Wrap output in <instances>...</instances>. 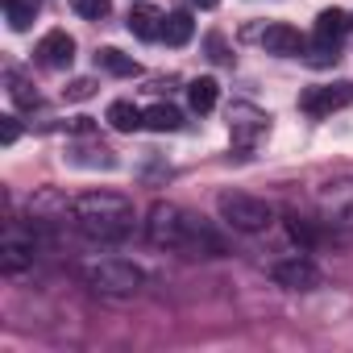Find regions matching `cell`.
I'll return each mask as SVG.
<instances>
[{
  "label": "cell",
  "mask_w": 353,
  "mask_h": 353,
  "mask_svg": "<svg viewBox=\"0 0 353 353\" xmlns=\"http://www.w3.org/2000/svg\"><path fill=\"white\" fill-rule=\"evenodd\" d=\"M145 237L154 245H166L188 258H221L225 254V237L208 221H200L196 212H188L179 204H154L150 221H145Z\"/></svg>",
  "instance_id": "obj_1"
},
{
  "label": "cell",
  "mask_w": 353,
  "mask_h": 353,
  "mask_svg": "<svg viewBox=\"0 0 353 353\" xmlns=\"http://www.w3.org/2000/svg\"><path fill=\"white\" fill-rule=\"evenodd\" d=\"M71 221H75V229L88 241H100V245L129 241L133 229H137L133 225V204L121 192H88V196H75L71 200Z\"/></svg>",
  "instance_id": "obj_2"
},
{
  "label": "cell",
  "mask_w": 353,
  "mask_h": 353,
  "mask_svg": "<svg viewBox=\"0 0 353 353\" xmlns=\"http://www.w3.org/2000/svg\"><path fill=\"white\" fill-rule=\"evenodd\" d=\"M83 283L104 299H133L141 291L145 274H141V266H133L125 258H96L83 266Z\"/></svg>",
  "instance_id": "obj_3"
},
{
  "label": "cell",
  "mask_w": 353,
  "mask_h": 353,
  "mask_svg": "<svg viewBox=\"0 0 353 353\" xmlns=\"http://www.w3.org/2000/svg\"><path fill=\"white\" fill-rule=\"evenodd\" d=\"M216 212H221V221H225L229 229H237V233H262V229L274 221L270 204L258 200V196H245V192H221V196H216Z\"/></svg>",
  "instance_id": "obj_4"
},
{
  "label": "cell",
  "mask_w": 353,
  "mask_h": 353,
  "mask_svg": "<svg viewBox=\"0 0 353 353\" xmlns=\"http://www.w3.org/2000/svg\"><path fill=\"white\" fill-rule=\"evenodd\" d=\"M34 254H38L34 233H26L21 225H9L5 241H0V266H5V274H21L26 266H34Z\"/></svg>",
  "instance_id": "obj_5"
},
{
  "label": "cell",
  "mask_w": 353,
  "mask_h": 353,
  "mask_svg": "<svg viewBox=\"0 0 353 353\" xmlns=\"http://www.w3.org/2000/svg\"><path fill=\"white\" fill-rule=\"evenodd\" d=\"M270 279H274L279 287H287V291H316V287H320V270H316V262L303 258V254H291V258L274 262V266H270Z\"/></svg>",
  "instance_id": "obj_6"
},
{
  "label": "cell",
  "mask_w": 353,
  "mask_h": 353,
  "mask_svg": "<svg viewBox=\"0 0 353 353\" xmlns=\"http://www.w3.org/2000/svg\"><path fill=\"white\" fill-rule=\"evenodd\" d=\"M316 200H320V212L328 216V225H353V179L324 183L316 192Z\"/></svg>",
  "instance_id": "obj_7"
},
{
  "label": "cell",
  "mask_w": 353,
  "mask_h": 353,
  "mask_svg": "<svg viewBox=\"0 0 353 353\" xmlns=\"http://www.w3.org/2000/svg\"><path fill=\"white\" fill-rule=\"evenodd\" d=\"M38 63L46 71H67L75 63V38L67 30H50L42 42H38Z\"/></svg>",
  "instance_id": "obj_8"
},
{
  "label": "cell",
  "mask_w": 353,
  "mask_h": 353,
  "mask_svg": "<svg viewBox=\"0 0 353 353\" xmlns=\"http://www.w3.org/2000/svg\"><path fill=\"white\" fill-rule=\"evenodd\" d=\"M229 129H233V137H237L241 145H254V141L270 129V117H266L262 108H254V104H233V108H229Z\"/></svg>",
  "instance_id": "obj_9"
},
{
  "label": "cell",
  "mask_w": 353,
  "mask_h": 353,
  "mask_svg": "<svg viewBox=\"0 0 353 353\" xmlns=\"http://www.w3.org/2000/svg\"><path fill=\"white\" fill-rule=\"evenodd\" d=\"M345 100H349V88H345V83H332V88H307V92L299 96V108L312 112V117H332Z\"/></svg>",
  "instance_id": "obj_10"
},
{
  "label": "cell",
  "mask_w": 353,
  "mask_h": 353,
  "mask_svg": "<svg viewBox=\"0 0 353 353\" xmlns=\"http://www.w3.org/2000/svg\"><path fill=\"white\" fill-rule=\"evenodd\" d=\"M262 46H266V54H283V59L303 54V38H299V30L287 26V21L266 26V30H262Z\"/></svg>",
  "instance_id": "obj_11"
},
{
  "label": "cell",
  "mask_w": 353,
  "mask_h": 353,
  "mask_svg": "<svg viewBox=\"0 0 353 353\" xmlns=\"http://www.w3.org/2000/svg\"><path fill=\"white\" fill-rule=\"evenodd\" d=\"M349 13L345 9H324L320 17H316V30H312V42H320V46H341V38L349 34Z\"/></svg>",
  "instance_id": "obj_12"
},
{
  "label": "cell",
  "mask_w": 353,
  "mask_h": 353,
  "mask_svg": "<svg viewBox=\"0 0 353 353\" xmlns=\"http://www.w3.org/2000/svg\"><path fill=\"white\" fill-rule=\"evenodd\" d=\"M162 13L154 9V5H133L129 9V30L141 38V42H162Z\"/></svg>",
  "instance_id": "obj_13"
},
{
  "label": "cell",
  "mask_w": 353,
  "mask_h": 353,
  "mask_svg": "<svg viewBox=\"0 0 353 353\" xmlns=\"http://www.w3.org/2000/svg\"><path fill=\"white\" fill-rule=\"evenodd\" d=\"M67 162L71 166H92V170H112L117 166V154L104 150V145H71L67 150Z\"/></svg>",
  "instance_id": "obj_14"
},
{
  "label": "cell",
  "mask_w": 353,
  "mask_h": 353,
  "mask_svg": "<svg viewBox=\"0 0 353 353\" xmlns=\"http://www.w3.org/2000/svg\"><path fill=\"white\" fill-rule=\"evenodd\" d=\"M108 125L117 133H133V129H145V112L137 104H129V100H112L108 104Z\"/></svg>",
  "instance_id": "obj_15"
},
{
  "label": "cell",
  "mask_w": 353,
  "mask_h": 353,
  "mask_svg": "<svg viewBox=\"0 0 353 353\" xmlns=\"http://www.w3.org/2000/svg\"><path fill=\"white\" fill-rule=\"evenodd\" d=\"M96 67H104V71H112V75H125V79L141 75V63H137V59H129V54H121L117 46L96 50Z\"/></svg>",
  "instance_id": "obj_16"
},
{
  "label": "cell",
  "mask_w": 353,
  "mask_h": 353,
  "mask_svg": "<svg viewBox=\"0 0 353 353\" xmlns=\"http://www.w3.org/2000/svg\"><path fill=\"white\" fill-rule=\"evenodd\" d=\"M192 34H196V21H192L188 13H170V17L162 21V42H166V46H188Z\"/></svg>",
  "instance_id": "obj_17"
},
{
  "label": "cell",
  "mask_w": 353,
  "mask_h": 353,
  "mask_svg": "<svg viewBox=\"0 0 353 353\" xmlns=\"http://www.w3.org/2000/svg\"><path fill=\"white\" fill-rule=\"evenodd\" d=\"M216 96H221L216 79H192V83H188V104H192L196 112H212V108H216Z\"/></svg>",
  "instance_id": "obj_18"
},
{
  "label": "cell",
  "mask_w": 353,
  "mask_h": 353,
  "mask_svg": "<svg viewBox=\"0 0 353 353\" xmlns=\"http://www.w3.org/2000/svg\"><path fill=\"white\" fill-rule=\"evenodd\" d=\"M179 125H183L179 108H170V104H154V108H145V129H154V133H174Z\"/></svg>",
  "instance_id": "obj_19"
},
{
  "label": "cell",
  "mask_w": 353,
  "mask_h": 353,
  "mask_svg": "<svg viewBox=\"0 0 353 353\" xmlns=\"http://www.w3.org/2000/svg\"><path fill=\"white\" fill-rule=\"evenodd\" d=\"M5 79H9V96H13V104H17V108H34V104H38V92L30 88V79H26L17 67H9V71H5Z\"/></svg>",
  "instance_id": "obj_20"
},
{
  "label": "cell",
  "mask_w": 353,
  "mask_h": 353,
  "mask_svg": "<svg viewBox=\"0 0 353 353\" xmlns=\"http://www.w3.org/2000/svg\"><path fill=\"white\" fill-rule=\"evenodd\" d=\"M5 21H9V30L26 34L34 26V0H5Z\"/></svg>",
  "instance_id": "obj_21"
},
{
  "label": "cell",
  "mask_w": 353,
  "mask_h": 353,
  "mask_svg": "<svg viewBox=\"0 0 353 353\" xmlns=\"http://www.w3.org/2000/svg\"><path fill=\"white\" fill-rule=\"evenodd\" d=\"M71 9L83 17V21H104L112 13V0H71Z\"/></svg>",
  "instance_id": "obj_22"
},
{
  "label": "cell",
  "mask_w": 353,
  "mask_h": 353,
  "mask_svg": "<svg viewBox=\"0 0 353 353\" xmlns=\"http://www.w3.org/2000/svg\"><path fill=\"white\" fill-rule=\"evenodd\" d=\"M307 63H312V67H332V63H336V46H320V42H312Z\"/></svg>",
  "instance_id": "obj_23"
},
{
  "label": "cell",
  "mask_w": 353,
  "mask_h": 353,
  "mask_svg": "<svg viewBox=\"0 0 353 353\" xmlns=\"http://www.w3.org/2000/svg\"><path fill=\"white\" fill-rule=\"evenodd\" d=\"M21 137V121L9 112V117H0V145H13Z\"/></svg>",
  "instance_id": "obj_24"
},
{
  "label": "cell",
  "mask_w": 353,
  "mask_h": 353,
  "mask_svg": "<svg viewBox=\"0 0 353 353\" xmlns=\"http://www.w3.org/2000/svg\"><path fill=\"white\" fill-rule=\"evenodd\" d=\"M92 92H96V83H92V79H75V83H71L63 96H67V100H88Z\"/></svg>",
  "instance_id": "obj_25"
},
{
  "label": "cell",
  "mask_w": 353,
  "mask_h": 353,
  "mask_svg": "<svg viewBox=\"0 0 353 353\" xmlns=\"http://www.w3.org/2000/svg\"><path fill=\"white\" fill-rule=\"evenodd\" d=\"M196 5H200V9H216V5H221V0H196Z\"/></svg>",
  "instance_id": "obj_26"
}]
</instances>
